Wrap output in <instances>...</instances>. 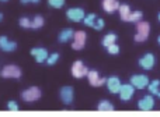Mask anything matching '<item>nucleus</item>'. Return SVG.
<instances>
[{"label": "nucleus", "mask_w": 160, "mask_h": 117, "mask_svg": "<svg viewBox=\"0 0 160 117\" xmlns=\"http://www.w3.org/2000/svg\"><path fill=\"white\" fill-rule=\"evenodd\" d=\"M150 32V24L146 21H139L136 22V35H135V42H145L149 38Z\"/></svg>", "instance_id": "nucleus-1"}, {"label": "nucleus", "mask_w": 160, "mask_h": 117, "mask_svg": "<svg viewBox=\"0 0 160 117\" xmlns=\"http://www.w3.org/2000/svg\"><path fill=\"white\" fill-rule=\"evenodd\" d=\"M0 75H2V78H20L21 77V68L16 64H7L2 68Z\"/></svg>", "instance_id": "nucleus-2"}, {"label": "nucleus", "mask_w": 160, "mask_h": 117, "mask_svg": "<svg viewBox=\"0 0 160 117\" xmlns=\"http://www.w3.org/2000/svg\"><path fill=\"white\" fill-rule=\"evenodd\" d=\"M21 98L24 102H35L41 98V89L38 87H30L28 89L22 91L21 92Z\"/></svg>", "instance_id": "nucleus-3"}, {"label": "nucleus", "mask_w": 160, "mask_h": 117, "mask_svg": "<svg viewBox=\"0 0 160 117\" xmlns=\"http://www.w3.org/2000/svg\"><path fill=\"white\" fill-rule=\"evenodd\" d=\"M86 39H87V34L84 31H76L72 38V49L82 50L86 46Z\"/></svg>", "instance_id": "nucleus-4"}, {"label": "nucleus", "mask_w": 160, "mask_h": 117, "mask_svg": "<svg viewBox=\"0 0 160 117\" xmlns=\"http://www.w3.org/2000/svg\"><path fill=\"white\" fill-rule=\"evenodd\" d=\"M129 82L135 87V89H145V88H148L150 81L148 78V75H145V74H135V75L131 77Z\"/></svg>", "instance_id": "nucleus-5"}, {"label": "nucleus", "mask_w": 160, "mask_h": 117, "mask_svg": "<svg viewBox=\"0 0 160 117\" xmlns=\"http://www.w3.org/2000/svg\"><path fill=\"white\" fill-rule=\"evenodd\" d=\"M88 68L82 60H76L72 64V75L75 78H83V77H87Z\"/></svg>", "instance_id": "nucleus-6"}, {"label": "nucleus", "mask_w": 160, "mask_h": 117, "mask_svg": "<svg viewBox=\"0 0 160 117\" xmlns=\"http://www.w3.org/2000/svg\"><path fill=\"white\" fill-rule=\"evenodd\" d=\"M133 93H135V87H133L132 84H122L121 85V89H119L118 95H119V99H121L122 102H128L132 99Z\"/></svg>", "instance_id": "nucleus-7"}, {"label": "nucleus", "mask_w": 160, "mask_h": 117, "mask_svg": "<svg viewBox=\"0 0 160 117\" xmlns=\"http://www.w3.org/2000/svg\"><path fill=\"white\" fill-rule=\"evenodd\" d=\"M138 64H139V67L143 68V70H152L156 64L155 55H153V53H146V55H143L141 59H139Z\"/></svg>", "instance_id": "nucleus-8"}, {"label": "nucleus", "mask_w": 160, "mask_h": 117, "mask_svg": "<svg viewBox=\"0 0 160 117\" xmlns=\"http://www.w3.org/2000/svg\"><path fill=\"white\" fill-rule=\"evenodd\" d=\"M66 17H68V20H70L73 22H80L86 17V13L80 7H72L66 11Z\"/></svg>", "instance_id": "nucleus-9"}, {"label": "nucleus", "mask_w": 160, "mask_h": 117, "mask_svg": "<svg viewBox=\"0 0 160 117\" xmlns=\"http://www.w3.org/2000/svg\"><path fill=\"white\" fill-rule=\"evenodd\" d=\"M87 78H88V82H90L91 87H101V85H104L105 81H107V78L100 77L98 71H96V70H88Z\"/></svg>", "instance_id": "nucleus-10"}, {"label": "nucleus", "mask_w": 160, "mask_h": 117, "mask_svg": "<svg viewBox=\"0 0 160 117\" xmlns=\"http://www.w3.org/2000/svg\"><path fill=\"white\" fill-rule=\"evenodd\" d=\"M105 85H107V89L110 93H118L122 84H121V79H119L118 77L112 75V77H110V78H107Z\"/></svg>", "instance_id": "nucleus-11"}, {"label": "nucleus", "mask_w": 160, "mask_h": 117, "mask_svg": "<svg viewBox=\"0 0 160 117\" xmlns=\"http://www.w3.org/2000/svg\"><path fill=\"white\" fill-rule=\"evenodd\" d=\"M138 107L143 112H148V110H152L155 107V98L152 95H145L143 98L139 99L138 102Z\"/></svg>", "instance_id": "nucleus-12"}, {"label": "nucleus", "mask_w": 160, "mask_h": 117, "mask_svg": "<svg viewBox=\"0 0 160 117\" xmlns=\"http://www.w3.org/2000/svg\"><path fill=\"white\" fill-rule=\"evenodd\" d=\"M59 96H61V101L63 102L65 105H70L73 102V96H75L73 88L72 87H62L61 92H59Z\"/></svg>", "instance_id": "nucleus-13"}, {"label": "nucleus", "mask_w": 160, "mask_h": 117, "mask_svg": "<svg viewBox=\"0 0 160 117\" xmlns=\"http://www.w3.org/2000/svg\"><path fill=\"white\" fill-rule=\"evenodd\" d=\"M31 56H34L35 57V61L37 63H44L47 61L48 56H49V53H48L47 49H44V47H34V49H31Z\"/></svg>", "instance_id": "nucleus-14"}, {"label": "nucleus", "mask_w": 160, "mask_h": 117, "mask_svg": "<svg viewBox=\"0 0 160 117\" xmlns=\"http://www.w3.org/2000/svg\"><path fill=\"white\" fill-rule=\"evenodd\" d=\"M0 49L3 52H14L17 49V43L14 41H10L7 36H0Z\"/></svg>", "instance_id": "nucleus-15"}, {"label": "nucleus", "mask_w": 160, "mask_h": 117, "mask_svg": "<svg viewBox=\"0 0 160 117\" xmlns=\"http://www.w3.org/2000/svg\"><path fill=\"white\" fill-rule=\"evenodd\" d=\"M119 2L118 0H102V10L108 14H112L114 11H118Z\"/></svg>", "instance_id": "nucleus-16"}, {"label": "nucleus", "mask_w": 160, "mask_h": 117, "mask_svg": "<svg viewBox=\"0 0 160 117\" xmlns=\"http://www.w3.org/2000/svg\"><path fill=\"white\" fill-rule=\"evenodd\" d=\"M73 35H75V31H73L72 28H66V29H62L61 34H59V36H58V41L61 42V43H66V42L72 41Z\"/></svg>", "instance_id": "nucleus-17"}, {"label": "nucleus", "mask_w": 160, "mask_h": 117, "mask_svg": "<svg viewBox=\"0 0 160 117\" xmlns=\"http://www.w3.org/2000/svg\"><path fill=\"white\" fill-rule=\"evenodd\" d=\"M118 13H119V17H121L122 21H127L129 14H131V7L128 4H119Z\"/></svg>", "instance_id": "nucleus-18"}, {"label": "nucleus", "mask_w": 160, "mask_h": 117, "mask_svg": "<svg viewBox=\"0 0 160 117\" xmlns=\"http://www.w3.org/2000/svg\"><path fill=\"white\" fill-rule=\"evenodd\" d=\"M97 109L101 110V112H114L115 107H114V105L110 101H101L98 103V106H97Z\"/></svg>", "instance_id": "nucleus-19"}, {"label": "nucleus", "mask_w": 160, "mask_h": 117, "mask_svg": "<svg viewBox=\"0 0 160 117\" xmlns=\"http://www.w3.org/2000/svg\"><path fill=\"white\" fill-rule=\"evenodd\" d=\"M45 24L44 21V17L42 16H35L32 20H31V28L32 29H39V28H42Z\"/></svg>", "instance_id": "nucleus-20"}, {"label": "nucleus", "mask_w": 160, "mask_h": 117, "mask_svg": "<svg viewBox=\"0 0 160 117\" xmlns=\"http://www.w3.org/2000/svg\"><path fill=\"white\" fill-rule=\"evenodd\" d=\"M115 42H117V35L114 32H110L102 38V46L107 47V46H110V45L115 43Z\"/></svg>", "instance_id": "nucleus-21"}, {"label": "nucleus", "mask_w": 160, "mask_h": 117, "mask_svg": "<svg viewBox=\"0 0 160 117\" xmlns=\"http://www.w3.org/2000/svg\"><path fill=\"white\" fill-rule=\"evenodd\" d=\"M142 17H143L142 11H131L127 21L128 22H139V21H142Z\"/></svg>", "instance_id": "nucleus-22"}, {"label": "nucleus", "mask_w": 160, "mask_h": 117, "mask_svg": "<svg viewBox=\"0 0 160 117\" xmlns=\"http://www.w3.org/2000/svg\"><path fill=\"white\" fill-rule=\"evenodd\" d=\"M159 88H160V79H153V81H150L149 85H148V89H149V92L152 93V95L158 93Z\"/></svg>", "instance_id": "nucleus-23"}, {"label": "nucleus", "mask_w": 160, "mask_h": 117, "mask_svg": "<svg viewBox=\"0 0 160 117\" xmlns=\"http://www.w3.org/2000/svg\"><path fill=\"white\" fill-rule=\"evenodd\" d=\"M96 20H97V16H96V14L90 13V14H86V17L83 18V22H84V25H87V27H91V28H93V25H94V22H96Z\"/></svg>", "instance_id": "nucleus-24"}, {"label": "nucleus", "mask_w": 160, "mask_h": 117, "mask_svg": "<svg viewBox=\"0 0 160 117\" xmlns=\"http://www.w3.org/2000/svg\"><path fill=\"white\" fill-rule=\"evenodd\" d=\"M66 0H48V4L53 8H62L65 6Z\"/></svg>", "instance_id": "nucleus-25"}, {"label": "nucleus", "mask_w": 160, "mask_h": 117, "mask_svg": "<svg viewBox=\"0 0 160 117\" xmlns=\"http://www.w3.org/2000/svg\"><path fill=\"white\" fill-rule=\"evenodd\" d=\"M59 60V53H51L47 59V64L48 65H53L56 61Z\"/></svg>", "instance_id": "nucleus-26"}, {"label": "nucleus", "mask_w": 160, "mask_h": 117, "mask_svg": "<svg viewBox=\"0 0 160 117\" xmlns=\"http://www.w3.org/2000/svg\"><path fill=\"white\" fill-rule=\"evenodd\" d=\"M105 49H107V52L110 53V55H118V53H119V46L117 43L110 45V46H107Z\"/></svg>", "instance_id": "nucleus-27"}, {"label": "nucleus", "mask_w": 160, "mask_h": 117, "mask_svg": "<svg viewBox=\"0 0 160 117\" xmlns=\"http://www.w3.org/2000/svg\"><path fill=\"white\" fill-rule=\"evenodd\" d=\"M18 24H20L21 28H31V20L27 18V17H21L20 21H18Z\"/></svg>", "instance_id": "nucleus-28"}, {"label": "nucleus", "mask_w": 160, "mask_h": 117, "mask_svg": "<svg viewBox=\"0 0 160 117\" xmlns=\"http://www.w3.org/2000/svg\"><path fill=\"white\" fill-rule=\"evenodd\" d=\"M104 25H105L104 20H102V18H98V17H97V20H96V22H94L93 28H94V29H97V31H100V29H102V28H104Z\"/></svg>", "instance_id": "nucleus-29"}, {"label": "nucleus", "mask_w": 160, "mask_h": 117, "mask_svg": "<svg viewBox=\"0 0 160 117\" xmlns=\"http://www.w3.org/2000/svg\"><path fill=\"white\" fill-rule=\"evenodd\" d=\"M7 109L13 110V112H17V110H18V105H17V102L10 101V102H7Z\"/></svg>", "instance_id": "nucleus-30"}, {"label": "nucleus", "mask_w": 160, "mask_h": 117, "mask_svg": "<svg viewBox=\"0 0 160 117\" xmlns=\"http://www.w3.org/2000/svg\"><path fill=\"white\" fill-rule=\"evenodd\" d=\"M20 2H21L22 4H27V3H34V4H37V3H39L41 0H20Z\"/></svg>", "instance_id": "nucleus-31"}, {"label": "nucleus", "mask_w": 160, "mask_h": 117, "mask_svg": "<svg viewBox=\"0 0 160 117\" xmlns=\"http://www.w3.org/2000/svg\"><path fill=\"white\" fill-rule=\"evenodd\" d=\"M156 96H158V98H160V88H159V91H158V93H156Z\"/></svg>", "instance_id": "nucleus-32"}, {"label": "nucleus", "mask_w": 160, "mask_h": 117, "mask_svg": "<svg viewBox=\"0 0 160 117\" xmlns=\"http://www.w3.org/2000/svg\"><path fill=\"white\" fill-rule=\"evenodd\" d=\"M158 43H159V45H160V35H159V36H158Z\"/></svg>", "instance_id": "nucleus-33"}, {"label": "nucleus", "mask_w": 160, "mask_h": 117, "mask_svg": "<svg viewBox=\"0 0 160 117\" xmlns=\"http://www.w3.org/2000/svg\"><path fill=\"white\" fill-rule=\"evenodd\" d=\"M2 20H3V14L0 13V21H2Z\"/></svg>", "instance_id": "nucleus-34"}, {"label": "nucleus", "mask_w": 160, "mask_h": 117, "mask_svg": "<svg viewBox=\"0 0 160 117\" xmlns=\"http://www.w3.org/2000/svg\"><path fill=\"white\" fill-rule=\"evenodd\" d=\"M158 20H159V21H160V13H159V16H158Z\"/></svg>", "instance_id": "nucleus-35"}, {"label": "nucleus", "mask_w": 160, "mask_h": 117, "mask_svg": "<svg viewBox=\"0 0 160 117\" xmlns=\"http://www.w3.org/2000/svg\"><path fill=\"white\" fill-rule=\"evenodd\" d=\"M0 2H8V0H0Z\"/></svg>", "instance_id": "nucleus-36"}]
</instances>
